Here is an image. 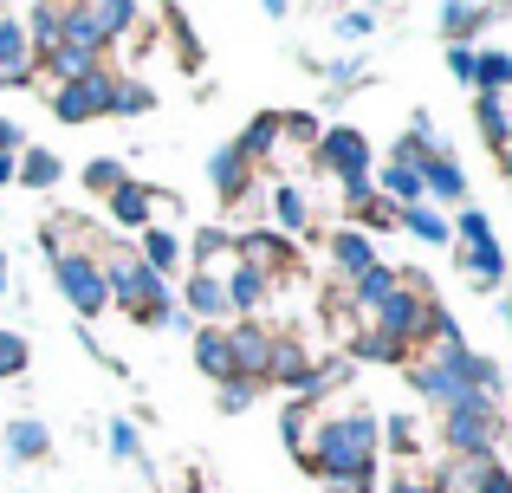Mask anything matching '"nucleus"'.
Segmentation results:
<instances>
[{"label":"nucleus","instance_id":"obj_1","mask_svg":"<svg viewBox=\"0 0 512 493\" xmlns=\"http://www.w3.org/2000/svg\"><path fill=\"white\" fill-rule=\"evenodd\" d=\"M376 461H383V416L370 403H325L312 474H376Z\"/></svg>","mask_w":512,"mask_h":493},{"label":"nucleus","instance_id":"obj_2","mask_svg":"<svg viewBox=\"0 0 512 493\" xmlns=\"http://www.w3.org/2000/svg\"><path fill=\"white\" fill-rule=\"evenodd\" d=\"M448 247H454V260H461V279H467L474 292L506 286V241L493 234L487 208H461V215L448 221Z\"/></svg>","mask_w":512,"mask_h":493},{"label":"nucleus","instance_id":"obj_3","mask_svg":"<svg viewBox=\"0 0 512 493\" xmlns=\"http://www.w3.org/2000/svg\"><path fill=\"white\" fill-rule=\"evenodd\" d=\"M137 13L143 7H130V0H85V7H65V39L59 46H85V52H111V46H124L130 33H137Z\"/></svg>","mask_w":512,"mask_h":493},{"label":"nucleus","instance_id":"obj_4","mask_svg":"<svg viewBox=\"0 0 512 493\" xmlns=\"http://www.w3.org/2000/svg\"><path fill=\"white\" fill-rule=\"evenodd\" d=\"M46 266H52V286H59V299L72 305L78 318H98V312H111V286H104V273H98V253H46Z\"/></svg>","mask_w":512,"mask_h":493},{"label":"nucleus","instance_id":"obj_5","mask_svg":"<svg viewBox=\"0 0 512 493\" xmlns=\"http://www.w3.org/2000/svg\"><path fill=\"white\" fill-rule=\"evenodd\" d=\"M260 195H266V215H273V234L279 241H312L318 234V208H312V195H305V182H273V176H260Z\"/></svg>","mask_w":512,"mask_h":493},{"label":"nucleus","instance_id":"obj_6","mask_svg":"<svg viewBox=\"0 0 512 493\" xmlns=\"http://www.w3.org/2000/svg\"><path fill=\"white\" fill-rule=\"evenodd\" d=\"M111 85H117V72L104 65V72L78 78V85H52L46 104L59 124H98V117H111Z\"/></svg>","mask_w":512,"mask_h":493},{"label":"nucleus","instance_id":"obj_7","mask_svg":"<svg viewBox=\"0 0 512 493\" xmlns=\"http://www.w3.org/2000/svg\"><path fill=\"white\" fill-rule=\"evenodd\" d=\"M201 169H208V189H214V202H221V208H234V215L247 208V195L260 189V169H253L247 156H240V143H234V137H227V143H214V150H208V163H201Z\"/></svg>","mask_w":512,"mask_h":493},{"label":"nucleus","instance_id":"obj_8","mask_svg":"<svg viewBox=\"0 0 512 493\" xmlns=\"http://www.w3.org/2000/svg\"><path fill=\"white\" fill-rule=\"evenodd\" d=\"M325 266H331V292H344V286H357L370 266H383V253H376V241L363 228H331L325 234Z\"/></svg>","mask_w":512,"mask_h":493},{"label":"nucleus","instance_id":"obj_9","mask_svg":"<svg viewBox=\"0 0 512 493\" xmlns=\"http://www.w3.org/2000/svg\"><path fill=\"white\" fill-rule=\"evenodd\" d=\"M273 338H279V325H266V318H234V325H227V344H234V370H240V383H247V390H260V383H266V364H273Z\"/></svg>","mask_w":512,"mask_h":493},{"label":"nucleus","instance_id":"obj_10","mask_svg":"<svg viewBox=\"0 0 512 493\" xmlns=\"http://www.w3.org/2000/svg\"><path fill=\"white\" fill-rule=\"evenodd\" d=\"M39 59H33V39H26L20 13L0 7V91H33Z\"/></svg>","mask_w":512,"mask_h":493},{"label":"nucleus","instance_id":"obj_11","mask_svg":"<svg viewBox=\"0 0 512 493\" xmlns=\"http://www.w3.org/2000/svg\"><path fill=\"white\" fill-rule=\"evenodd\" d=\"M415 169H422V195H428V202L467 208V195H474V189H467V169H461V156H454V150H422V163H415Z\"/></svg>","mask_w":512,"mask_h":493},{"label":"nucleus","instance_id":"obj_12","mask_svg":"<svg viewBox=\"0 0 512 493\" xmlns=\"http://www.w3.org/2000/svg\"><path fill=\"white\" fill-rule=\"evenodd\" d=\"M500 20H506V7H493V0H448V7H441V39H448V46H474V39Z\"/></svg>","mask_w":512,"mask_h":493},{"label":"nucleus","instance_id":"obj_13","mask_svg":"<svg viewBox=\"0 0 512 493\" xmlns=\"http://www.w3.org/2000/svg\"><path fill=\"white\" fill-rule=\"evenodd\" d=\"M188 338H195V370L214 383V390L240 383V370H234V344H227V325H195Z\"/></svg>","mask_w":512,"mask_h":493},{"label":"nucleus","instance_id":"obj_14","mask_svg":"<svg viewBox=\"0 0 512 493\" xmlns=\"http://www.w3.org/2000/svg\"><path fill=\"white\" fill-rule=\"evenodd\" d=\"M130 247H137V260L150 266L163 286H175V279L188 273V247H182V234H169V228H143Z\"/></svg>","mask_w":512,"mask_h":493},{"label":"nucleus","instance_id":"obj_15","mask_svg":"<svg viewBox=\"0 0 512 493\" xmlns=\"http://www.w3.org/2000/svg\"><path fill=\"white\" fill-rule=\"evenodd\" d=\"M318 429H325V403H292V396H286V409H279V435H286L292 461H305V468H312Z\"/></svg>","mask_w":512,"mask_h":493},{"label":"nucleus","instance_id":"obj_16","mask_svg":"<svg viewBox=\"0 0 512 493\" xmlns=\"http://www.w3.org/2000/svg\"><path fill=\"white\" fill-rule=\"evenodd\" d=\"M0 448H7L13 468H33V461L52 455V429H46L39 416H13L7 429H0Z\"/></svg>","mask_w":512,"mask_h":493},{"label":"nucleus","instance_id":"obj_17","mask_svg":"<svg viewBox=\"0 0 512 493\" xmlns=\"http://www.w3.org/2000/svg\"><path fill=\"white\" fill-rule=\"evenodd\" d=\"M104 215H111V228H117V234H130V241H137V234L150 228V182L130 176L117 195H104Z\"/></svg>","mask_w":512,"mask_h":493},{"label":"nucleus","instance_id":"obj_18","mask_svg":"<svg viewBox=\"0 0 512 493\" xmlns=\"http://www.w3.org/2000/svg\"><path fill=\"white\" fill-rule=\"evenodd\" d=\"M13 182H20V189H59V182H65V163L52 150H39V143H26V150L13 156Z\"/></svg>","mask_w":512,"mask_h":493},{"label":"nucleus","instance_id":"obj_19","mask_svg":"<svg viewBox=\"0 0 512 493\" xmlns=\"http://www.w3.org/2000/svg\"><path fill=\"white\" fill-rule=\"evenodd\" d=\"M20 26H26V39H33V59H46V52L65 39V0H46V7H26V13H20Z\"/></svg>","mask_w":512,"mask_h":493},{"label":"nucleus","instance_id":"obj_20","mask_svg":"<svg viewBox=\"0 0 512 493\" xmlns=\"http://www.w3.org/2000/svg\"><path fill=\"white\" fill-rule=\"evenodd\" d=\"M474 98H512V52H500V46H480Z\"/></svg>","mask_w":512,"mask_h":493},{"label":"nucleus","instance_id":"obj_21","mask_svg":"<svg viewBox=\"0 0 512 493\" xmlns=\"http://www.w3.org/2000/svg\"><path fill=\"white\" fill-rule=\"evenodd\" d=\"M156 111V91L143 85L137 72H117V85H111V117H150Z\"/></svg>","mask_w":512,"mask_h":493},{"label":"nucleus","instance_id":"obj_22","mask_svg":"<svg viewBox=\"0 0 512 493\" xmlns=\"http://www.w3.org/2000/svg\"><path fill=\"white\" fill-rule=\"evenodd\" d=\"M396 228L402 234H415V241H422V247H448V215H441V208H402V215H396Z\"/></svg>","mask_w":512,"mask_h":493},{"label":"nucleus","instance_id":"obj_23","mask_svg":"<svg viewBox=\"0 0 512 493\" xmlns=\"http://www.w3.org/2000/svg\"><path fill=\"white\" fill-rule=\"evenodd\" d=\"M474 124L493 150H506L512 143V98H474Z\"/></svg>","mask_w":512,"mask_h":493},{"label":"nucleus","instance_id":"obj_24","mask_svg":"<svg viewBox=\"0 0 512 493\" xmlns=\"http://www.w3.org/2000/svg\"><path fill=\"white\" fill-rule=\"evenodd\" d=\"M78 182H85V189L104 202V195H117V189L130 182V163H117V156H91V163L78 169Z\"/></svg>","mask_w":512,"mask_h":493},{"label":"nucleus","instance_id":"obj_25","mask_svg":"<svg viewBox=\"0 0 512 493\" xmlns=\"http://www.w3.org/2000/svg\"><path fill=\"white\" fill-rule=\"evenodd\" d=\"M370 33H376V7H338L331 13V39L338 46H363Z\"/></svg>","mask_w":512,"mask_h":493},{"label":"nucleus","instance_id":"obj_26","mask_svg":"<svg viewBox=\"0 0 512 493\" xmlns=\"http://www.w3.org/2000/svg\"><path fill=\"white\" fill-rule=\"evenodd\" d=\"M389 493H441V468H435V461H396Z\"/></svg>","mask_w":512,"mask_h":493},{"label":"nucleus","instance_id":"obj_27","mask_svg":"<svg viewBox=\"0 0 512 493\" xmlns=\"http://www.w3.org/2000/svg\"><path fill=\"white\" fill-rule=\"evenodd\" d=\"M104 435H111V455L117 461H143V429L130 416H111V422H104Z\"/></svg>","mask_w":512,"mask_h":493},{"label":"nucleus","instance_id":"obj_28","mask_svg":"<svg viewBox=\"0 0 512 493\" xmlns=\"http://www.w3.org/2000/svg\"><path fill=\"white\" fill-rule=\"evenodd\" d=\"M26 364H33V351H26V338H20V331H7V325H0V383L26 377Z\"/></svg>","mask_w":512,"mask_h":493},{"label":"nucleus","instance_id":"obj_29","mask_svg":"<svg viewBox=\"0 0 512 493\" xmlns=\"http://www.w3.org/2000/svg\"><path fill=\"white\" fill-rule=\"evenodd\" d=\"M150 228H169V234H182V195H169V189H150Z\"/></svg>","mask_w":512,"mask_h":493},{"label":"nucleus","instance_id":"obj_30","mask_svg":"<svg viewBox=\"0 0 512 493\" xmlns=\"http://www.w3.org/2000/svg\"><path fill=\"white\" fill-rule=\"evenodd\" d=\"M448 72H454V85H474V72H480V46H448Z\"/></svg>","mask_w":512,"mask_h":493},{"label":"nucleus","instance_id":"obj_31","mask_svg":"<svg viewBox=\"0 0 512 493\" xmlns=\"http://www.w3.org/2000/svg\"><path fill=\"white\" fill-rule=\"evenodd\" d=\"M325 493H370L376 487V474H312Z\"/></svg>","mask_w":512,"mask_h":493},{"label":"nucleus","instance_id":"obj_32","mask_svg":"<svg viewBox=\"0 0 512 493\" xmlns=\"http://www.w3.org/2000/svg\"><path fill=\"white\" fill-rule=\"evenodd\" d=\"M247 409H253V390L247 383H227L221 390V416H247Z\"/></svg>","mask_w":512,"mask_h":493},{"label":"nucleus","instance_id":"obj_33","mask_svg":"<svg viewBox=\"0 0 512 493\" xmlns=\"http://www.w3.org/2000/svg\"><path fill=\"white\" fill-rule=\"evenodd\" d=\"M20 150H26V130L13 117H0V156H20Z\"/></svg>","mask_w":512,"mask_h":493},{"label":"nucleus","instance_id":"obj_34","mask_svg":"<svg viewBox=\"0 0 512 493\" xmlns=\"http://www.w3.org/2000/svg\"><path fill=\"white\" fill-rule=\"evenodd\" d=\"M493 461H500V468H506V481H512V416L500 422V448H493Z\"/></svg>","mask_w":512,"mask_h":493},{"label":"nucleus","instance_id":"obj_35","mask_svg":"<svg viewBox=\"0 0 512 493\" xmlns=\"http://www.w3.org/2000/svg\"><path fill=\"white\" fill-rule=\"evenodd\" d=\"M493 156H500V176L512 182V143H506V150H493Z\"/></svg>","mask_w":512,"mask_h":493},{"label":"nucleus","instance_id":"obj_36","mask_svg":"<svg viewBox=\"0 0 512 493\" xmlns=\"http://www.w3.org/2000/svg\"><path fill=\"white\" fill-rule=\"evenodd\" d=\"M0 189H13V156H0Z\"/></svg>","mask_w":512,"mask_h":493},{"label":"nucleus","instance_id":"obj_37","mask_svg":"<svg viewBox=\"0 0 512 493\" xmlns=\"http://www.w3.org/2000/svg\"><path fill=\"white\" fill-rule=\"evenodd\" d=\"M0 299H7V247H0Z\"/></svg>","mask_w":512,"mask_h":493}]
</instances>
